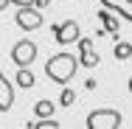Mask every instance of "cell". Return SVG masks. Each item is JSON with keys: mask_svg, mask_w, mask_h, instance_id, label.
Listing matches in <instances>:
<instances>
[{"mask_svg": "<svg viewBox=\"0 0 132 129\" xmlns=\"http://www.w3.org/2000/svg\"><path fill=\"white\" fill-rule=\"evenodd\" d=\"M11 3H17V6H31L34 0H11Z\"/></svg>", "mask_w": 132, "mask_h": 129, "instance_id": "16", "label": "cell"}, {"mask_svg": "<svg viewBox=\"0 0 132 129\" xmlns=\"http://www.w3.org/2000/svg\"><path fill=\"white\" fill-rule=\"evenodd\" d=\"M34 59H37V45H34L31 39H20V42L11 48V62H14L17 67H28Z\"/></svg>", "mask_w": 132, "mask_h": 129, "instance_id": "3", "label": "cell"}, {"mask_svg": "<svg viewBox=\"0 0 132 129\" xmlns=\"http://www.w3.org/2000/svg\"><path fill=\"white\" fill-rule=\"evenodd\" d=\"M129 93H132V79H129Z\"/></svg>", "mask_w": 132, "mask_h": 129, "instance_id": "18", "label": "cell"}, {"mask_svg": "<svg viewBox=\"0 0 132 129\" xmlns=\"http://www.w3.org/2000/svg\"><path fill=\"white\" fill-rule=\"evenodd\" d=\"M34 112H37V118H53V104L48 98H42V101H37Z\"/></svg>", "mask_w": 132, "mask_h": 129, "instance_id": "11", "label": "cell"}, {"mask_svg": "<svg viewBox=\"0 0 132 129\" xmlns=\"http://www.w3.org/2000/svg\"><path fill=\"white\" fill-rule=\"evenodd\" d=\"M98 20H101V25H104V31H107V34H112V37L118 39V28H121V23H118V17H115L110 8L98 11Z\"/></svg>", "mask_w": 132, "mask_h": 129, "instance_id": "9", "label": "cell"}, {"mask_svg": "<svg viewBox=\"0 0 132 129\" xmlns=\"http://www.w3.org/2000/svg\"><path fill=\"white\" fill-rule=\"evenodd\" d=\"M76 70H79V59L73 53H65V51L51 56L45 62V76L51 81H56V84H68L70 79L76 76Z\"/></svg>", "mask_w": 132, "mask_h": 129, "instance_id": "1", "label": "cell"}, {"mask_svg": "<svg viewBox=\"0 0 132 129\" xmlns=\"http://www.w3.org/2000/svg\"><path fill=\"white\" fill-rule=\"evenodd\" d=\"M11 104H14V87L9 84V79L3 76V70H0V112H9Z\"/></svg>", "mask_w": 132, "mask_h": 129, "instance_id": "7", "label": "cell"}, {"mask_svg": "<svg viewBox=\"0 0 132 129\" xmlns=\"http://www.w3.org/2000/svg\"><path fill=\"white\" fill-rule=\"evenodd\" d=\"M34 81H37V79H34V73H31L28 67H20V70H17V84H20L23 90L34 87Z\"/></svg>", "mask_w": 132, "mask_h": 129, "instance_id": "10", "label": "cell"}, {"mask_svg": "<svg viewBox=\"0 0 132 129\" xmlns=\"http://www.w3.org/2000/svg\"><path fill=\"white\" fill-rule=\"evenodd\" d=\"M9 3H11V0H0V11H3V8H9Z\"/></svg>", "mask_w": 132, "mask_h": 129, "instance_id": "17", "label": "cell"}, {"mask_svg": "<svg viewBox=\"0 0 132 129\" xmlns=\"http://www.w3.org/2000/svg\"><path fill=\"white\" fill-rule=\"evenodd\" d=\"M121 112L118 109H96L87 115V129H118Z\"/></svg>", "mask_w": 132, "mask_h": 129, "instance_id": "2", "label": "cell"}, {"mask_svg": "<svg viewBox=\"0 0 132 129\" xmlns=\"http://www.w3.org/2000/svg\"><path fill=\"white\" fill-rule=\"evenodd\" d=\"M31 6H34V8H45V6H48V0H34Z\"/></svg>", "mask_w": 132, "mask_h": 129, "instance_id": "15", "label": "cell"}, {"mask_svg": "<svg viewBox=\"0 0 132 129\" xmlns=\"http://www.w3.org/2000/svg\"><path fill=\"white\" fill-rule=\"evenodd\" d=\"M59 104H62V107H73V104H76V93H73V90H62Z\"/></svg>", "mask_w": 132, "mask_h": 129, "instance_id": "14", "label": "cell"}, {"mask_svg": "<svg viewBox=\"0 0 132 129\" xmlns=\"http://www.w3.org/2000/svg\"><path fill=\"white\" fill-rule=\"evenodd\" d=\"M53 34H56V42L59 45H70V42H79V23H73V20H68V23H62V25H53L51 28Z\"/></svg>", "mask_w": 132, "mask_h": 129, "instance_id": "5", "label": "cell"}, {"mask_svg": "<svg viewBox=\"0 0 132 129\" xmlns=\"http://www.w3.org/2000/svg\"><path fill=\"white\" fill-rule=\"evenodd\" d=\"M14 20H17V25L23 28V31H37V28L42 25V14L34 6H20V11L14 14Z\"/></svg>", "mask_w": 132, "mask_h": 129, "instance_id": "4", "label": "cell"}, {"mask_svg": "<svg viewBox=\"0 0 132 129\" xmlns=\"http://www.w3.org/2000/svg\"><path fill=\"white\" fill-rule=\"evenodd\" d=\"M132 56V42H115V59H129Z\"/></svg>", "mask_w": 132, "mask_h": 129, "instance_id": "12", "label": "cell"}, {"mask_svg": "<svg viewBox=\"0 0 132 129\" xmlns=\"http://www.w3.org/2000/svg\"><path fill=\"white\" fill-rule=\"evenodd\" d=\"M101 6L110 11H121V17L132 23V0H101Z\"/></svg>", "mask_w": 132, "mask_h": 129, "instance_id": "8", "label": "cell"}, {"mask_svg": "<svg viewBox=\"0 0 132 129\" xmlns=\"http://www.w3.org/2000/svg\"><path fill=\"white\" fill-rule=\"evenodd\" d=\"M31 129H59V121H53V118H39V124H31Z\"/></svg>", "mask_w": 132, "mask_h": 129, "instance_id": "13", "label": "cell"}, {"mask_svg": "<svg viewBox=\"0 0 132 129\" xmlns=\"http://www.w3.org/2000/svg\"><path fill=\"white\" fill-rule=\"evenodd\" d=\"M79 65H84V67L98 65V53L90 48V39H81V37H79Z\"/></svg>", "mask_w": 132, "mask_h": 129, "instance_id": "6", "label": "cell"}]
</instances>
